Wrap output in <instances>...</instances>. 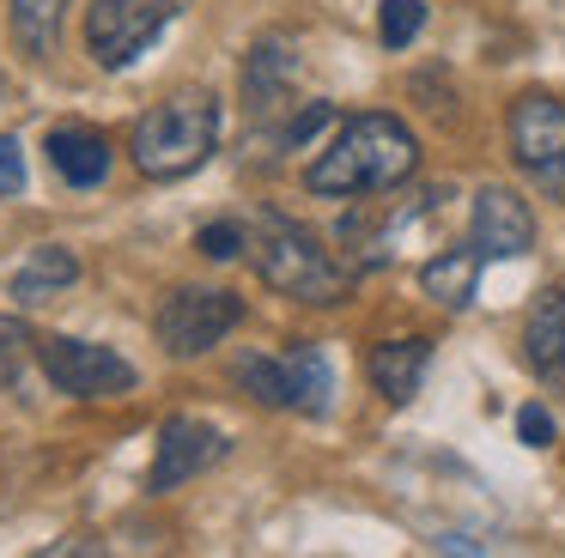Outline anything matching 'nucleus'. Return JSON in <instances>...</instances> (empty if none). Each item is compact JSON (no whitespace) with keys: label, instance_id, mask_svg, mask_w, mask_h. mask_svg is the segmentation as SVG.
<instances>
[{"label":"nucleus","instance_id":"17","mask_svg":"<svg viewBox=\"0 0 565 558\" xmlns=\"http://www.w3.org/2000/svg\"><path fill=\"white\" fill-rule=\"evenodd\" d=\"M13 43L25 61H50L55 43H62V19H67V0H13Z\"/></svg>","mask_w":565,"mask_h":558},{"label":"nucleus","instance_id":"10","mask_svg":"<svg viewBox=\"0 0 565 558\" xmlns=\"http://www.w3.org/2000/svg\"><path fill=\"white\" fill-rule=\"evenodd\" d=\"M468 243L480 249V261H516V255H529L535 249V213H529V201L516 189H504V182L475 189Z\"/></svg>","mask_w":565,"mask_h":558},{"label":"nucleus","instance_id":"6","mask_svg":"<svg viewBox=\"0 0 565 558\" xmlns=\"http://www.w3.org/2000/svg\"><path fill=\"white\" fill-rule=\"evenodd\" d=\"M504 133H511V158L523 164V176H535L553 201H565V97L523 92L504 116Z\"/></svg>","mask_w":565,"mask_h":558},{"label":"nucleus","instance_id":"7","mask_svg":"<svg viewBox=\"0 0 565 558\" xmlns=\"http://www.w3.org/2000/svg\"><path fill=\"white\" fill-rule=\"evenodd\" d=\"M244 322V298L225 286H177L171 298L159 303V346L171 358H195V352H213L232 328Z\"/></svg>","mask_w":565,"mask_h":558},{"label":"nucleus","instance_id":"18","mask_svg":"<svg viewBox=\"0 0 565 558\" xmlns=\"http://www.w3.org/2000/svg\"><path fill=\"white\" fill-rule=\"evenodd\" d=\"M419 24H426V0H383L377 12V36L390 49H407L419 36Z\"/></svg>","mask_w":565,"mask_h":558},{"label":"nucleus","instance_id":"8","mask_svg":"<svg viewBox=\"0 0 565 558\" xmlns=\"http://www.w3.org/2000/svg\"><path fill=\"white\" fill-rule=\"evenodd\" d=\"M38 364H43V376L74 400H116V395L135 388V364L116 346H98V340L50 334V340H38Z\"/></svg>","mask_w":565,"mask_h":558},{"label":"nucleus","instance_id":"15","mask_svg":"<svg viewBox=\"0 0 565 558\" xmlns=\"http://www.w3.org/2000/svg\"><path fill=\"white\" fill-rule=\"evenodd\" d=\"M475 279H480V249L468 243V249H444L431 255L426 267H419V286H426L431 303H444V310H468V298H475Z\"/></svg>","mask_w":565,"mask_h":558},{"label":"nucleus","instance_id":"23","mask_svg":"<svg viewBox=\"0 0 565 558\" xmlns=\"http://www.w3.org/2000/svg\"><path fill=\"white\" fill-rule=\"evenodd\" d=\"M0 92H7V79H0Z\"/></svg>","mask_w":565,"mask_h":558},{"label":"nucleus","instance_id":"16","mask_svg":"<svg viewBox=\"0 0 565 558\" xmlns=\"http://www.w3.org/2000/svg\"><path fill=\"white\" fill-rule=\"evenodd\" d=\"M79 279V255L62 249V243H43V249L25 255V267L13 273V298L19 303H50V291L74 286Z\"/></svg>","mask_w":565,"mask_h":558},{"label":"nucleus","instance_id":"5","mask_svg":"<svg viewBox=\"0 0 565 558\" xmlns=\"http://www.w3.org/2000/svg\"><path fill=\"white\" fill-rule=\"evenodd\" d=\"M177 19V0H92L86 7V55L104 73H122L135 55H147Z\"/></svg>","mask_w":565,"mask_h":558},{"label":"nucleus","instance_id":"21","mask_svg":"<svg viewBox=\"0 0 565 558\" xmlns=\"http://www.w3.org/2000/svg\"><path fill=\"white\" fill-rule=\"evenodd\" d=\"M0 194H7V201L25 194V152H19L13 133H0Z\"/></svg>","mask_w":565,"mask_h":558},{"label":"nucleus","instance_id":"1","mask_svg":"<svg viewBox=\"0 0 565 558\" xmlns=\"http://www.w3.org/2000/svg\"><path fill=\"white\" fill-rule=\"evenodd\" d=\"M419 170V140L390 109H359L347 116L317 158L305 164V189L322 201H353V194H390Z\"/></svg>","mask_w":565,"mask_h":558},{"label":"nucleus","instance_id":"11","mask_svg":"<svg viewBox=\"0 0 565 558\" xmlns=\"http://www.w3.org/2000/svg\"><path fill=\"white\" fill-rule=\"evenodd\" d=\"M523 358L547 388L565 395V286H547L523 315Z\"/></svg>","mask_w":565,"mask_h":558},{"label":"nucleus","instance_id":"13","mask_svg":"<svg viewBox=\"0 0 565 558\" xmlns=\"http://www.w3.org/2000/svg\"><path fill=\"white\" fill-rule=\"evenodd\" d=\"M426 364H431V340L407 334V340H377L365 371H371V388H377L390 407H407V400L419 395V383H426Z\"/></svg>","mask_w":565,"mask_h":558},{"label":"nucleus","instance_id":"20","mask_svg":"<svg viewBox=\"0 0 565 558\" xmlns=\"http://www.w3.org/2000/svg\"><path fill=\"white\" fill-rule=\"evenodd\" d=\"M25 346H31V334L19 322H7V315H0V388L19 383V371H25Z\"/></svg>","mask_w":565,"mask_h":558},{"label":"nucleus","instance_id":"4","mask_svg":"<svg viewBox=\"0 0 565 558\" xmlns=\"http://www.w3.org/2000/svg\"><path fill=\"white\" fill-rule=\"evenodd\" d=\"M237 388L256 395L262 407H292V412H329L334 395V371L329 352L310 346V340H292L286 352H244L232 364Z\"/></svg>","mask_w":565,"mask_h":558},{"label":"nucleus","instance_id":"22","mask_svg":"<svg viewBox=\"0 0 565 558\" xmlns=\"http://www.w3.org/2000/svg\"><path fill=\"white\" fill-rule=\"evenodd\" d=\"M516 437H523L529 449H547V443H553V419H547V407H523V412H516Z\"/></svg>","mask_w":565,"mask_h":558},{"label":"nucleus","instance_id":"12","mask_svg":"<svg viewBox=\"0 0 565 558\" xmlns=\"http://www.w3.org/2000/svg\"><path fill=\"white\" fill-rule=\"evenodd\" d=\"M292 85H298V49L280 36H262L244 55V97L256 116H280L292 109Z\"/></svg>","mask_w":565,"mask_h":558},{"label":"nucleus","instance_id":"14","mask_svg":"<svg viewBox=\"0 0 565 558\" xmlns=\"http://www.w3.org/2000/svg\"><path fill=\"white\" fill-rule=\"evenodd\" d=\"M43 152H50L55 176H62L67 189H98V182L110 176V140L92 133V128H50Z\"/></svg>","mask_w":565,"mask_h":558},{"label":"nucleus","instance_id":"19","mask_svg":"<svg viewBox=\"0 0 565 558\" xmlns=\"http://www.w3.org/2000/svg\"><path fill=\"white\" fill-rule=\"evenodd\" d=\"M195 249L207 255V261H232V255L249 249V225H237V218H213V225L195 230Z\"/></svg>","mask_w":565,"mask_h":558},{"label":"nucleus","instance_id":"3","mask_svg":"<svg viewBox=\"0 0 565 558\" xmlns=\"http://www.w3.org/2000/svg\"><path fill=\"white\" fill-rule=\"evenodd\" d=\"M213 146H220V104H213V92H177L135 121L128 152H135L140 176L177 182V176L207 164Z\"/></svg>","mask_w":565,"mask_h":558},{"label":"nucleus","instance_id":"9","mask_svg":"<svg viewBox=\"0 0 565 558\" xmlns=\"http://www.w3.org/2000/svg\"><path fill=\"white\" fill-rule=\"evenodd\" d=\"M232 437L220 425L195 419V412H177V419L159 425V443H152V473H147V492H177L183 480L207 473L213 461H225Z\"/></svg>","mask_w":565,"mask_h":558},{"label":"nucleus","instance_id":"2","mask_svg":"<svg viewBox=\"0 0 565 558\" xmlns=\"http://www.w3.org/2000/svg\"><path fill=\"white\" fill-rule=\"evenodd\" d=\"M244 255L256 261V273L268 279L274 291H286V298H298V303H341L347 286H353V273L322 249L317 230L286 218V213H256Z\"/></svg>","mask_w":565,"mask_h":558}]
</instances>
